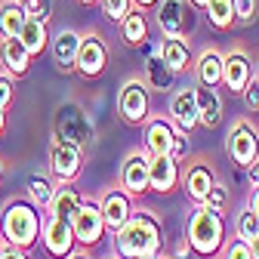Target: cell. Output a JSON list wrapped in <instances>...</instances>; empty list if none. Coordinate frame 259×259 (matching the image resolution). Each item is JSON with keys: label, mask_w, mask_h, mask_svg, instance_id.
Returning a JSON list of instances; mask_svg holds the SVG:
<instances>
[{"label": "cell", "mask_w": 259, "mask_h": 259, "mask_svg": "<svg viewBox=\"0 0 259 259\" xmlns=\"http://www.w3.org/2000/svg\"><path fill=\"white\" fill-rule=\"evenodd\" d=\"M185 241H188V250L194 256H216L222 247H225V219L222 213L204 207V204H194L191 216H188V225H185Z\"/></svg>", "instance_id": "3"}, {"label": "cell", "mask_w": 259, "mask_h": 259, "mask_svg": "<svg viewBox=\"0 0 259 259\" xmlns=\"http://www.w3.org/2000/svg\"><path fill=\"white\" fill-rule=\"evenodd\" d=\"M99 7H102V16L114 25H120V19L133 10V0H99Z\"/></svg>", "instance_id": "31"}, {"label": "cell", "mask_w": 259, "mask_h": 259, "mask_svg": "<svg viewBox=\"0 0 259 259\" xmlns=\"http://www.w3.org/2000/svg\"><path fill=\"white\" fill-rule=\"evenodd\" d=\"M170 123L185 136L198 126V105H194V90L191 87H182L170 96Z\"/></svg>", "instance_id": "18"}, {"label": "cell", "mask_w": 259, "mask_h": 259, "mask_svg": "<svg viewBox=\"0 0 259 259\" xmlns=\"http://www.w3.org/2000/svg\"><path fill=\"white\" fill-rule=\"evenodd\" d=\"M241 99H244V108H247V111H259V80H256V74H253V80L244 87Z\"/></svg>", "instance_id": "37"}, {"label": "cell", "mask_w": 259, "mask_h": 259, "mask_svg": "<svg viewBox=\"0 0 259 259\" xmlns=\"http://www.w3.org/2000/svg\"><path fill=\"white\" fill-rule=\"evenodd\" d=\"M222 259H253V256H250V247H247V241H244V238H235L229 247H225Z\"/></svg>", "instance_id": "38"}, {"label": "cell", "mask_w": 259, "mask_h": 259, "mask_svg": "<svg viewBox=\"0 0 259 259\" xmlns=\"http://www.w3.org/2000/svg\"><path fill=\"white\" fill-rule=\"evenodd\" d=\"M25 22H28V16L19 0H4L0 4V37H19Z\"/></svg>", "instance_id": "29"}, {"label": "cell", "mask_w": 259, "mask_h": 259, "mask_svg": "<svg viewBox=\"0 0 259 259\" xmlns=\"http://www.w3.org/2000/svg\"><path fill=\"white\" fill-rule=\"evenodd\" d=\"M244 173H247V182H250V185L256 188V185H259V157L253 160V164H250V167H247Z\"/></svg>", "instance_id": "39"}, {"label": "cell", "mask_w": 259, "mask_h": 259, "mask_svg": "<svg viewBox=\"0 0 259 259\" xmlns=\"http://www.w3.org/2000/svg\"><path fill=\"white\" fill-rule=\"evenodd\" d=\"M40 244L47 250V256L53 259H68L74 253V229H71V219H59V216H44L40 225Z\"/></svg>", "instance_id": "8"}, {"label": "cell", "mask_w": 259, "mask_h": 259, "mask_svg": "<svg viewBox=\"0 0 259 259\" xmlns=\"http://www.w3.org/2000/svg\"><path fill=\"white\" fill-rule=\"evenodd\" d=\"M232 4H235V22H241V25H250V22H256L259 0H232Z\"/></svg>", "instance_id": "35"}, {"label": "cell", "mask_w": 259, "mask_h": 259, "mask_svg": "<svg viewBox=\"0 0 259 259\" xmlns=\"http://www.w3.org/2000/svg\"><path fill=\"white\" fill-rule=\"evenodd\" d=\"M22 10L28 19H37V22H50L53 16V0H19Z\"/></svg>", "instance_id": "33"}, {"label": "cell", "mask_w": 259, "mask_h": 259, "mask_svg": "<svg viewBox=\"0 0 259 259\" xmlns=\"http://www.w3.org/2000/svg\"><path fill=\"white\" fill-rule=\"evenodd\" d=\"M194 80L204 87H219L222 83V53L219 50H204L198 59L191 62Z\"/></svg>", "instance_id": "23"}, {"label": "cell", "mask_w": 259, "mask_h": 259, "mask_svg": "<svg viewBox=\"0 0 259 259\" xmlns=\"http://www.w3.org/2000/svg\"><path fill=\"white\" fill-rule=\"evenodd\" d=\"M53 136L74 145L77 151H90L93 148V139H96V126L90 120V114L83 111V105L77 102H62L56 108V117H53Z\"/></svg>", "instance_id": "4"}, {"label": "cell", "mask_w": 259, "mask_h": 259, "mask_svg": "<svg viewBox=\"0 0 259 259\" xmlns=\"http://www.w3.org/2000/svg\"><path fill=\"white\" fill-rule=\"evenodd\" d=\"M68 259H90V256H87V253H71Z\"/></svg>", "instance_id": "47"}, {"label": "cell", "mask_w": 259, "mask_h": 259, "mask_svg": "<svg viewBox=\"0 0 259 259\" xmlns=\"http://www.w3.org/2000/svg\"><path fill=\"white\" fill-rule=\"evenodd\" d=\"M179 130L170 123V117H151L145 120V151L154 157V154H170L173 148V139H176Z\"/></svg>", "instance_id": "19"}, {"label": "cell", "mask_w": 259, "mask_h": 259, "mask_svg": "<svg viewBox=\"0 0 259 259\" xmlns=\"http://www.w3.org/2000/svg\"><path fill=\"white\" fill-rule=\"evenodd\" d=\"M235 232H238V238H253L256 232H259V216L250 210V207H244L241 213H238V222H235Z\"/></svg>", "instance_id": "32"}, {"label": "cell", "mask_w": 259, "mask_h": 259, "mask_svg": "<svg viewBox=\"0 0 259 259\" xmlns=\"http://www.w3.org/2000/svg\"><path fill=\"white\" fill-rule=\"evenodd\" d=\"M99 210H102V219H105V232H117L120 225L133 216V198L117 185L111 191L102 194V201H99Z\"/></svg>", "instance_id": "17"}, {"label": "cell", "mask_w": 259, "mask_h": 259, "mask_svg": "<svg viewBox=\"0 0 259 259\" xmlns=\"http://www.w3.org/2000/svg\"><path fill=\"white\" fill-rule=\"evenodd\" d=\"M19 40H22V47H25L31 56H40V53L50 47V28H47V22L28 19V22L22 25V31H19Z\"/></svg>", "instance_id": "27"}, {"label": "cell", "mask_w": 259, "mask_h": 259, "mask_svg": "<svg viewBox=\"0 0 259 259\" xmlns=\"http://www.w3.org/2000/svg\"><path fill=\"white\" fill-rule=\"evenodd\" d=\"M71 229H74V241L83 244V247H96L105 235V219H102V210L96 201H80V207L74 210L71 216Z\"/></svg>", "instance_id": "10"}, {"label": "cell", "mask_w": 259, "mask_h": 259, "mask_svg": "<svg viewBox=\"0 0 259 259\" xmlns=\"http://www.w3.org/2000/svg\"><path fill=\"white\" fill-rule=\"evenodd\" d=\"M4 259H28V250H19V247H4Z\"/></svg>", "instance_id": "40"}, {"label": "cell", "mask_w": 259, "mask_h": 259, "mask_svg": "<svg viewBox=\"0 0 259 259\" xmlns=\"http://www.w3.org/2000/svg\"><path fill=\"white\" fill-rule=\"evenodd\" d=\"M179 160H173L170 154H154L148 160V191L154 194H170L179 185Z\"/></svg>", "instance_id": "15"}, {"label": "cell", "mask_w": 259, "mask_h": 259, "mask_svg": "<svg viewBox=\"0 0 259 259\" xmlns=\"http://www.w3.org/2000/svg\"><path fill=\"white\" fill-rule=\"evenodd\" d=\"M194 105H198V123L213 130L222 120V96L216 87H204V83H194Z\"/></svg>", "instance_id": "20"}, {"label": "cell", "mask_w": 259, "mask_h": 259, "mask_svg": "<svg viewBox=\"0 0 259 259\" xmlns=\"http://www.w3.org/2000/svg\"><path fill=\"white\" fill-rule=\"evenodd\" d=\"M77 47H80V34L71 28H62L59 34H50V56H53V65L62 71V74H71L74 71V62H77Z\"/></svg>", "instance_id": "16"}, {"label": "cell", "mask_w": 259, "mask_h": 259, "mask_svg": "<svg viewBox=\"0 0 259 259\" xmlns=\"http://www.w3.org/2000/svg\"><path fill=\"white\" fill-rule=\"evenodd\" d=\"M53 191H56V185H53L50 176H44V173H31L28 176V198H31L34 207H50Z\"/></svg>", "instance_id": "30"}, {"label": "cell", "mask_w": 259, "mask_h": 259, "mask_svg": "<svg viewBox=\"0 0 259 259\" xmlns=\"http://www.w3.org/2000/svg\"><path fill=\"white\" fill-rule=\"evenodd\" d=\"M0 259H4V247H0Z\"/></svg>", "instance_id": "50"}, {"label": "cell", "mask_w": 259, "mask_h": 259, "mask_svg": "<svg viewBox=\"0 0 259 259\" xmlns=\"http://www.w3.org/2000/svg\"><path fill=\"white\" fill-rule=\"evenodd\" d=\"M0 185H4V160H0Z\"/></svg>", "instance_id": "48"}, {"label": "cell", "mask_w": 259, "mask_h": 259, "mask_svg": "<svg viewBox=\"0 0 259 259\" xmlns=\"http://www.w3.org/2000/svg\"><path fill=\"white\" fill-rule=\"evenodd\" d=\"M80 170H83V151H77L74 145L53 136V142H50V173L59 182H77Z\"/></svg>", "instance_id": "11"}, {"label": "cell", "mask_w": 259, "mask_h": 259, "mask_svg": "<svg viewBox=\"0 0 259 259\" xmlns=\"http://www.w3.org/2000/svg\"><path fill=\"white\" fill-rule=\"evenodd\" d=\"M148 160L151 154L142 151H130L120 164V188L130 194V198H142L148 194Z\"/></svg>", "instance_id": "14"}, {"label": "cell", "mask_w": 259, "mask_h": 259, "mask_svg": "<svg viewBox=\"0 0 259 259\" xmlns=\"http://www.w3.org/2000/svg\"><path fill=\"white\" fill-rule=\"evenodd\" d=\"M148 111H151V99H148V87L145 80L139 77H130L120 93H117V114L130 123V126H139L148 120Z\"/></svg>", "instance_id": "7"}, {"label": "cell", "mask_w": 259, "mask_h": 259, "mask_svg": "<svg viewBox=\"0 0 259 259\" xmlns=\"http://www.w3.org/2000/svg\"><path fill=\"white\" fill-rule=\"evenodd\" d=\"M207 4H210V0H188V7H191V10H204Z\"/></svg>", "instance_id": "44"}, {"label": "cell", "mask_w": 259, "mask_h": 259, "mask_svg": "<svg viewBox=\"0 0 259 259\" xmlns=\"http://www.w3.org/2000/svg\"><path fill=\"white\" fill-rule=\"evenodd\" d=\"M80 191L74 188V182H59L56 185V191H53V201H50V207H47V213L50 216H59V219H71L74 216V210L80 207Z\"/></svg>", "instance_id": "24"}, {"label": "cell", "mask_w": 259, "mask_h": 259, "mask_svg": "<svg viewBox=\"0 0 259 259\" xmlns=\"http://www.w3.org/2000/svg\"><path fill=\"white\" fill-rule=\"evenodd\" d=\"M160 59H164V65L173 71V74H185L191 68V47L185 37H164V44H160Z\"/></svg>", "instance_id": "22"}, {"label": "cell", "mask_w": 259, "mask_h": 259, "mask_svg": "<svg viewBox=\"0 0 259 259\" xmlns=\"http://www.w3.org/2000/svg\"><path fill=\"white\" fill-rule=\"evenodd\" d=\"M120 40L126 47H133V50H139V44L148 40V19H145L142 10L133 7V10L120 19Z\"/></svg>", "instance_id": "25"}, {"label": "cell", "mask_w": 259, "mask_h": 259, "mask_svg": "<svg viewBox=\"0 0 259 259\" xmlns=\"http://www.w3.org/2000/svg\"><path fill=\"white\" fill-rule=\"evenodd\" d=\"M13 99H16V83H13V74H7V71H0V108H10L13 105Z\"/></svg>", "instance_id": "36"}, {"label": "cell", "mask_w": 259, "mask_h": 259, "mask_svg": "<svg viewBox=\"0 0 259 259\" xmlns=\"http://www.w3.org/2000/svg\"><path fill=\"white\" fill-rule=\"evenodd\" d=\"M253 74H256V68H253V59L247 50H232L222 56V87L229 93L241 96L244 87L253 80Z\"/></svg>", "instance_id": "13"}, {"label": "cell", "mask_w": 259, "mask_h": 259, "mask_svg": "<svg viewBox=\"0 0 259 259\" xmlns=\"http://www.w3.org/2000/svg\"><path fill=\"white\" fill-rule=\"evenodd\" d=\"M225 151H229V160L238 170H247L253 160L259 157V133L250 120H235L229 136H225Z\"/></svg>", "instance_id": "5"}, {"label": "cell", "mask_w": 259, "mask_h": 259, "mask_svg": "<svg viewBox=\"0 0 259 259\" xmlns=\"http://www.w3.org/2000/svg\"><path fill=\"white\" fill-rule=\"evenodd\" d=\"M31 56L19 37H0V65H4V71L13 74V77H25L31 71Z\"/></svg>", "instance_id": "21"}, {"label": "cell", "mask_w": 259, "mask_h": 259, "mask_svg": "<svg viewBox=\"0 0 259 259\" xmlns=\"http://www.w3.org/2000/svg\"><path fill=\"white\" fill-rule=\"evenodd\" d=\"M40 225H44V213H37L31 201H10L0 213V235L10 247L19 250H31L40 241Z\"/></svg>", "instance_id": "2"}, {"label": "cell", "mask_w": 259, "mask_h": 259, "mask_svg": "<svg viewBox=\"0 0 259 259\" xmlns=\"http://www.w3.org/2000/svg\"><path fill=\"white\" fill-rule=\"evenodd\" d=\"M4 130H7V111L0 108V136H4Z\"/></svg>", "instance_id": "45"}, {"label": "cell", "mask_w": 259, "mask_h": 259, "mask_svg": "<svg viewBox=\"0 0 259 259\" xmlns=\"http://www.w3.org/2000/svg\"><path fill=\"white\" fill-rule=\"evenodd\" d=\"M204 207H210V210H216V213H225V210H229V188H225L219 179L213 182V188H210V194H207Z\"/></svg>", "instance_id": "34"}, {"label": "cell", "mask_w": 259, "mask_h": 259, "mask_svg": "<svg viewBox=\"0 0 259 259\" xmlns=\"http://www.w3.org/2000/svg\"><path fill=\"white\" fill-rule=\"evenodd\" d=\"M201 13L207 16V25L213 31H232L235 28V4L232 0H210Z\"/></svg>", "instance_id": "28"}, {"label": "cell", "mask_w": 259, "mask_h": 259, "mask_svg": "<svg viewBox=\"0 0 259 259\" xmlns=\"http://www.w3.org/2000/svg\"><path fill=\"white\" fill-rule=\"evenodd\" d=\"M151 259H173V256H164V253H157V256H151Z\"/></svg>", "instance_id": "49"}, {"label": "cell", "mask_w": 259, "mask_h": 259, "mask_svg": "<svg viewBox=\"0 0 259 259\" xmlns=\"http://www.w3.org/2000/svg\"><path fill=\"white\" fill-rule=\"evenodd\" d=\"M154 4H157V0H133V7H136V10H142V13L154 10Z\"/></svg>", "instance_id": "43"}, {"label": "cell", "mask_w": 259, "mask_h": 259, "mask_svg": "<svg viewBox=\"0 0 259 259\" xmlns=\"http://www.w3.org/2000/svg\"><path fill=\"white\" fill-rule=\"evenodd\" d=\"M160 244H164V229L160 219L148 210H133V216L114 232L117 259H151L160 253Z\"/></svg>", "instance_id": "1"}, {"label": "cell", "mask_w": 259, "mask_h": 259, "mask_svg": "<svg viewBox=\"0 0 259 259\" xmlns=\"http://www.w3.org/2000/svg\"><path fill=\"white\" fill-rule=\"evenodd\" d=\"M77 4H80V7H96L99 0H77Z\"/></svg>", "instance_id": "46"}, {"label": "cell", "mask_w": 259, "mask_h": 259, "mask_svg": "<svg viewBox=\"0 0 259 259\" xmlns=\"http://www.w3.org/2000/svg\"><path fill=\"white\" fill-rule=\"evenodd\" d=\"M247 207H250V210H253V213L259 216V185L253 188V194H250V204H247Z\"/></svg>", "instance_id": "42"}, {"label": "cell", "mask_w": 259, "mask_h": 259, "mask_svg": "<svg viewBox=\"0 0 259 259\" xmlns=\"http://www.w3.org/2000/svg\"><path fill=\"white\" fill-rule=\"evenodd\" d=\"M154 19L164 37H185L188 22H191V7H188V0H157Z\"/></svg>", "instance_id": "12"}, {"label": "cell", "mask_w": 259, "mask_h": 259, "mask_svg": "<svg viewBox=\"0 0 259 259\" xmlns=\"http://www.w3.org/2000/svg\"><path fill=\"white\" fill-rule=\"evenodd\" d=\"M216 179H219V176H216V167L210 164V160H204V157L191 160L185 170H179V185H182L185 198H188L191 204H204Z\"/></svg>", "instance_id": "9"}, {"label": "cell", "mask_w": 259, "mask_h": 259, "mask_svg": "<svg viewBox=\"0 0 259 259\" xmlns=\"http://www.w3.org/2000/svg\"><path fill=\"white\" fill-rule=\"evenodd\" d=\"M173 80H176V74L164 65V59H160V47H157L151 56H145V87H151L157 93H167L173 87Z\"/></svg>", "instance_id": "26"}, {"label": "cell", "mask_w": 259, "mask_h": 259, "mask_svg": "<svg viewBox=\"0 0 259 259\" xmlns=\"http://www.w3.org/2000/svg\"><path fill=\"white\" fill-rule=\"evenodd\" d=\"M108 44L102 40V34L96 31H87L80 34V47H77V62H74V71L87 80H96L102 77L105 68H108Z\"/></svg>", "instance_id": "6"}, {"label": "cell", "mask_w": 259, "mask_h": 259, "mask_svg": "<svg viewBox=\"0 0 259 259\" xmlns=\"http://www.w3.org/2000/svg\"><path fill=\"white\" fill-rule=\"evenodd\" d=\"M247 247H250V256L259 259V232H256L253 238H247Z\"/></svg>", "instance_id": "41"}, {"label": "cell", "mask_w": 259, "mask_h": 259, "mask_svg": "<svg viewBox=\"0 0 259 259\" xmlns=\"http://www.w3.org/2000/svg\"><path fill=\"white\" fill-rule=\"evenodd\" d=\"M256 80H259V68H256Z\"/></svg>", "instance_id": "51"}]
</instances>
